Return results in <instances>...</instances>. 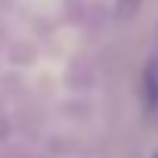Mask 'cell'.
<instances>
[{
    "mask_svg": "<svg viewBox=\"0 0 158 158\" xmlns=\"http://www.w3.org/2000/svg\"><path fill=\"white\" fill-rule=\"evenodd\" d=\"M146 96H149V106H158V62H152L146 71Z\"/></svg>",
    "mask_w": 158,
    "mask_h": 158,
    "instance_id": "cell-1",
    "label": "cell"
}]
</instances>
